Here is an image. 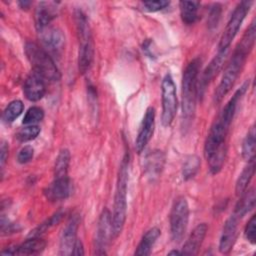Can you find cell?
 Masks as SVG:
<instances>
[{
  "mask_svg": "<svg viewBox=\"0 0 256 256\" xmlns=\"http://www.w3.org/2000/svg\"><path fill=\"white\" fill-rule=\"evenodd\" d=\"M43 45L51 52L58 54L62 51L65 44V36L63 32L54 26H48L38 31Z\"/></svg>",
  "mask_w": 256,
  "mask_h": 256,
  "instance_id": "14",
  "label": "cell"
},
{
  "mask_svg": "<svg viewBox=\"0 0 256 256\" xmlns=\"http://www.w3.org/2000/svg\"><path fill=\"white\" fill-rule=\"evenodd\" d=\"M58 12V3L40 2L35 10V26L40 31L50 26L52 20L56 18Z\"/></svg>",
  "mask_w": 256,
  "mask_h": 256,
  "instance_id": "18",
  "label": "cell"
},
{
  "mask_svg": "<svg viewBox=\"0 0 256 256\" xmlns=\"http://www.w3.org/2000/svg\"><path fill=\"white\" fill-rule=\"evenodd\" d=\"M201 67L199 58L193 59L186 66L182 78V115L185 122H189L195 112L198 97V76Z\"/></svg>",
  "mask_w": 256,
  "mask_h": 256,
  "instance_id": "2",
  "label": "cell"
},
{
  "mask_svg": "<svg viewBox=\"0 0 256 256\" xmlns=\"http://www.w3.org/2000/svg\"><path fill=\"white\" fill-rule=\"evenodd\" d=\"M45 81L46 80L42 76L32 71L31 74L26 78L23 86L25 97L32 102H36L42 99L46 92Z\"/></svg>",
  "mask_w": 256,
  "mask_h": 256,
  "instance_id": "15",
  "label": "cell"
},
{
  "mask_svg": "<svg viewBox=\"0 0 256 256\" xmlns=\"http://www.w3.org/2000/svg\"><path fill=\"white\" fill-rule=\"evenodd\" d=\"M24 105L20 100H14L10 102L3 112V120L5 122H13L23 112Z\"/></svg>",
  "mask_w": 256,
  "mask_h": 256,
  "instance_id": "28",
  "label": "cell"
},
{
  "mask_svg": "<svg viewBox=\"0 0 256 256\" xmlns=\"http://www.w3.org/2000/svg\"><path fill=\"white\" fill-rule=\"evenodd\" d=\"M248 55L249 53L236 47L228 65L224 70L222 78L215 90L214 101L216 103L221 102L223 98L230 92L231 88L233 87L234 83L236 82L238 76L240 75L243 69V66Z\"/></svg>",
  "mask_w": 256,
  "mask_h": 256,
  "instance_id": "5",
  "label": "cell"
},
{
  "mask_svg": "<svg viewBox=\"0 0 256 256\" xmlns=\"http://www.w3.org/2000/svg\"><path fill=\"white\" fill-rule=\"evenodd\" d=\"M255 147H256V133L255 127L252 126L248 131L243 144H242V157L250 162L255 160Z\"/></svg>",
  "mask_w": 256,
  "mask_h": 256,
  "instance_id": "24",
  "label": "cell"
},
{
  "mask_svg": "<svg viewBox=\"0 0 256 256\" xmlns=\"http://www.w3.org/2000/svg\"><path fill=\"white\" fill-rule=\"evenodd\" d=\"M200 2L198 1H181L179 3L180 16L186 25L194 24L198 20V10Z\"/></svg>",
  "mask_w": 256,
  "mask_h": 256,
  "instance_id": "22",
  "label": "cell"
},
{
  "mask_svg": "<svg viewBox=\"0 0 256 256\" xmlns=\"http://www.w3.org/2000/svg\"><path fill=\"white\" fill-rule=\"evenodd\" d=\"M70 163V153L67 149H62L55 161L54 177L68 176V168Z\"/></svg>",
  "mask_w": 256,
  "mask_h": 256,
  "instance_id": "26",
  "label": "cell"
},
{
  "mask_svg": "<svg viewBox=\"0 0 256 256\" xmlns=\"http://www.w3.org/2000/svg\"><path fill=\"white\" fill-rule=\"evenodd\" d=\"M244 235H245L246 239L251 244L254 245L256 243V217H255V215L251 216V218L247 222V225L244 230Z\"/></svg>",
  "mask_w": 256,
  "mask_h": 256,
  "instance_id": "32",
  "label": "cell"
},
{
  "mask_svg": "<svg viewBox=\"0 0 256 256\" xmlns=\"http://www.w3.org/2000/svg\"><path fill=\"white\" fill-rule=\"evenodd\" d=\"M228 50L229 49L218 51L217 55L211 60V62L208 64V66L203 71L200 81H198V96L203 95L206 87L210 84V82L217 76L218 72L221 70V68L227 58Z\"/></svg>",
  "mask_w": 256,
  "mask_h": 256,
  "instance_id": "12",
  "label": "cell"
},
{
  "mask_svg": "<svg viewBox=\"0 0 256 256\" xmlns=\"http://www.w3.org/2000/svg\"><path fill=\"white\" fill-rule=\"evenodd\" d=\"M189 221V206L185 197L175 199L170 212V232L174 242H181L185 236Z\"/></svg>",
  "mask_w": 256,
  "mask_h": 256,
  "instance_id": "6",
  "label": "cell"
},
{
  "mask_svg": "<svg viewBox=\"0 0 256 256\" xmlns=\"http://www.w3.org/2000/svg\"><path fill=\"white\" fill-rule=\"evenodd\" d=\"M170 2L165 0H156V1H145L143 2V6L149 12H158L169 6Z\"/></svg>",
  "mask_w": 256,
  "mask_h": 256,
  "instance_id": "33",
  "label": "cell"
},
{
  "mask_svg": "<svg viewBox=\"0 0 256 256\" xmlns=\"http://www.w3.org/2000/svg\"><path fill=\"white\" fill-rule=\"evenodd\" d=\"M239 220L240 219L233 214L226 220L219 242V251L222 254H228L231 251L237 238V227Z\"/></svg>",
  "mask_w": 256,
  "mask_h": 256,
  "instance_id": "17",
  "label": "cell"
},
{
  "mask_svg": "<svg viewBox=\"0 0 256 256\" xmlns=\"http://www.w3.org/2000/svg\"><path fill=\"white\" fill-rule=\"evenodd\" d=\"M74 16L77 36L79 40L78 69L81 74H85L90 69L94 58V45L91 35V29L89 21L82 11L77 10Z\"/></svg>",
  "mask_w": 256,
  "mask_h": 256,
  "instance_id": "3",
  "label": "cell"
},
{
  "mask_svg": "<svg viewBox=\"0 0 256 256\" xmlns=\"http://www.w3.org/2000/svg\"><path fill=\"white\" fill-rule=\"evenodd\" d=\"M159 236H160V230L157 227H153L149 229L143 235L140 243L138 244L137 249L135 251V255H138V256L150 255L152 248Z\"/></svg>",
  "mask_w": 256,
  "mask_h": 256,
  "instance_id": "21",
  "label": "cell"
},
{
  "mask_svg": "<svg viewBox=\"0 0 256 256\" xmlns=\"http://www.w3.org/2000/svg\"><path fill=\"white\" fill-rule=\"evenodd\" d=\"M80 218L77 214L71 216L62 230L59 244L60 255H72L75 242L77 240V230Z\"/></svg>",
  "mask_w": 256,
  "mask_h": 256,
  "instance_id": "10",
  "label": "cell"
},
{
  "mask_svg": "<svg viewBox=\"0 0 256 256\" xmlns=\"http://www.w3.org/2000/svg\"><path fill=\"white\" fill-rule=\"evenodd\" d=\"M34 155V149L31 146H24L17 155V161L21 164L29 162Z\"/></svg>",
  "mask_w": 256,
  "mask_h": 256,
  "instance_id": "34",
  "label": "cell"
},
{
  "mask_svg": "<svg viewBox=\"0 0 256 256\" xmlns=\"http://www.w3.org/2000/svg\"><path fill=\"white\" fill-rule=\"evenodd\" d=\"M252 4H253L252 1H242L236 6L221 35V38L218 44V51L229 49L232 41L237 35Z\"/></svg>",
  "mask_w": 256,
  "mask_h": 256,
  "instance_id": "7",
  "label": "cell"
},
{
  "mask_svg": "<svg viewBox=\"0 0 256 256\" xmlns=\"http://www.w3.org/2000/svg\"><path fill=\"white\" fill-rule=\"evenodd\" d=\"M129 179V155L125 153L118 172L117 185L114 197V209L112 214L113 238H116L124 227L127 211V188Z\"/></svg>",
  "mask_w": 256,
  "mask_h": 256,
  "instance_id": "1",
  "label": "cell"
},
{
  "mask_svg": "<svg viewBox=\"0 0 256 256\" xmlns=\"http://www.w3.org/2000/svg\"><path fill=\"white\" fill-rule=\"evenodd\" d=\"M40 133V127L38 125H27L21 128L16 137L20 142H27L35 139Z\"/></svg>",
  "mask_w": 256,
  "mask_h": 256,
  "instance_id": "30",
  "label": "cell"
},
{
  "mask_svg": "<svg viewBox=\"0 0 256 256\" xmlns=\"http://www.w3.org/2000/svg\"><path fill=\"white\" fill-rule=\"evenodd\" d=\"M220 12H221V8L218 4L214 5L213 8H211L209 16H208V23H209V27H215L217 26L219 17H220Z\"/></svg>",
  "mask_w": 256,
  "mask_h": 256,
  "instance_id": "35",
  "label": "cell"
},
{
  "mask_svg": "<svg viewBox=\"0 0 256 256\" xmlns=\"http://www.w3.org/2000/svg\"><path fill=\"white\" fill-rule=\"evenodd\" d=\"M111 238H113L112 215L110 211L105 208L101 212L98 220L95 238V253L99 255L106 254V249Z\"/></svg>",
  "mask_w": 256,
  "mask_h": 256,
  "instance_id": "9",
  "label": "cell"
},
{
  "mask_svg": "<svg viewBox=\"0 0 256 256\" xmlns=\"http://www.w3.org/2000/svg\"><path fill=\"white\" fill-rule=\"evenodd\" d=\"M19 5L21 6L22 9H28V7L31 5V2L30 1H22V2H19Z\"/></svg>",
  "mask_w": 256,
  "mask_h": 256,
  "instance_id": "38",
  "label": "cell"
},
{
  "mask_svg": "<svg viewBox=\"0 0 256 256\" xmlns=\"http://www.w3.org/2000/svg\"><path fill=\"white\" fill-rule=\"evenodd\" d=\"M168 254H169V255H173V254L177 255V254H181V252H180V251H177V250H173V251H170Z\"/></svg>",
  "mask_w": 256,
  "mask_h": 256,
  "instance_id": "39",
  "label": "cell"
},
{
  "mask_svg": "<svg viewBox=\"0 0 256 256\" xmlns=\"http://www.w3.org/2000/svg\"><path fill=\"white\" fill-rule=\"evenodd\" d=\"M72 189V182L68 176L54 177V181L44 190V194L50 201H60L68 198Z\"/></svg>",
  "mask_w": 256,
  "mask_h": 256,
  "instance_id": "13",
  "label": "cell"
},
{
  "mask_svg": "<svg viewBox=\"0 0 256 256\" xmlns=\"http://www.w3.org/2000/svg\"><path fill=\"white\" fill-rule=\"evenodd\" d=\"M43 117H44L43 109L38 106H33L27 110L22 122L25 125H36V123L40 122L43 119Z\"/></svg>",
  "mask_w": 256,
  "mask_h": 256,
  "instance_id": "31",
  "label": "cell"
},
{
  "mask_svg": "<svg viewBox=\"0 0 256 256\" xmlns=\"http://www.w3.org/2000/svg\"><path fill=\"white\" fill-rule=\"evenodd\" d=\"M208 230V226L206 223H200L198 224L191 234L189 235L188 239L186 240L185 244L183 245V249L181 251V254L186 255H196L198 253V250L200 249L203 240L206 236Z\"/></svg>",
  "mask_w": 256,
  "mask_h": 256,
  "instance_id": "19",
  "label": "cell"
},
{
  "mask_svg": "<svg viewBox=\"0 0 256 256\" xmlns=\"http://www.w3.org/2000/svg\"><path fill=\"white\" fill-rule=\"evenodd\" d=\"M155 127V109L148 107L142 119L139 131L135 140V150L140 154L150 141Z\"/></svg>",
  "mask_w": 256,
  "mask_h": 256,
  "instance_id": "11",
  "label": "cell"
},
{
  "mask_svg": "<svg viewBox=\"0 0 256 256\" xmlns=\"http://www.w3.org/2000/svg\"><path fill=\"white\" fill-rule=\"evenodd\" d=\"M164 155L161 151H153L146 157V171L150 176L158 175L163 167Z\"/></svg>",
  "mask_w": 256,
  "mask_h": 256,
  "instance_id": "25",
  "label": "cell"
},
{
  "mask_svg": "<svg viewBox=\"0 0 256 256\" xmlns=\"http://www.w3.org/2000/svg\"><path fill=\"white\" fill-rule=\"evenodd\" d=\"M240 199L237 202L235 206V210L233 212V215H235L238 219H241L244 217L247 213H249L255 206V190L254 188H251L249 190H245L241 195Z\"/></svg>",
  "mask_w": 256,
  "mask_h": 256,
  "instance_id": "20",
  "label": "cell"
},
{
  "mask_svg": "<svg viewBox=\"0 0 256 256\" xmlns=\"http://www.w3.org/2000/svg\"><path fill=\"white\" fill-rule=\"evenodd\" d=\"M25 54L34 72L38 73L46 81H59L60 72L50 55L43 48L34 42H27L25 45Z\"/></svg>",
  "mask_w": 256,
  "mask_h": 256,
  "instance_id": "4",
  "label": "cell"
},
{
  "mask_svg": "<svg viewBox=\"0 0 256 256\" xmlns=\"http://www.w3.org/2000/svg\"><path fill=\"white\" fill-rule=\"evenodd\" d=\"M84 254V248H83V244L82 242L77 239L76 242H75V245H74V249H73V252H72V255H77V256H80V255H83Z\"/></svg>",
  "mask_w": 256,
  "mask_h": 256,
  "instance_id": "37",
  "label": "cell"
},
{
  "mask_svg": "<svg viewBox=\"0 0 256 256\" xmlns=\"http://www.w3.org/2000/svg\"><path fill=\"white\" fill-rule=\"evenodd\" d=\"M162 115L161 122L164 127H168L174 120L177 111L176 86L170 74H166L162 80Z\"/></svg>",
  "mask_w": 256,
  "mask_h": 256,
  "instance_id": "8",
  "label": "cell"
},
{
  "mask_svg": "<svg viewBox=\"0 0 256 256\" xmlns=\"http://www.w3.org/2000/svg\"><path fill=\"white\" fill-rule=\"evenodd\" d=\"M255 173V160L248 162V165L242 170L240 173L235 186V192L236 195L240 196L248 187V184L250 183L252 177Z\"/></svg>",
  "mask_w": 256,
  "mask_h": 256,
  "instance_id": "23",
  "label": "cell"
},
{
  "mask_svg": "<svg viewBox=\"0 0 256 256\" xmlns=\"http://www.w3.org/2000/svg\"><path fill=\"white\" fill-rule=\"evenodd\" d=\"M46 246V242L41 237H28L20 245L9 247L1 252L3 255H35L41 253Z\"/></svg>",
  "mask_w": 256,
  "mask_h": 256,
  "instance_id": "16",
  "label": "cell"
},
{
  "mask_svg": "<svg viewBox=\"0 0 256 256\" xmlns=\"http://www.w3.org/2000/svg\"><path fill=\"white\" fill-rule=\"evenodd\" d=\"M64 215V213L62 211H58L56 212L54 215H52L48 220H46L45 222H43L42 224H40L38 227H36L34 230L31 231V233L29 234L28 237H41V235L43 233H45L49 228H51L52 226H54L55 224H57L62 216Z\"/></svg>",
  "mask_w": 256,
  "mask_h": 256,
  "instance_id": "29",
  "label": "cell"
},
{
  "mask_svg": "<svg viewBox=\"0 0 256 256\" xmlns=\"http://www.w3.org/2000/svg\"><path fill=\"white\" fill-rule=\"evenodd\" d=\"M199 167H200L199 157L196 155H189L183 163V168H182L183 178L185 180L193 178L198 172Z\"/></svg>",
  "mask_w": 256,
  "mask_h": 256,
  "instance_id": "27",
  "label": "cell"
},
{
  "mask_svg": "<svg viewBox=\"0 0 256 256\" xmlns=\"http://www.w3.org/2000/svg\"><path fill=\"white\" fill-rule=\"evenodd\" d=\"M0 151H1L0 152V163H1V168L3 169L4 164L6 162V159H7V156H8V146L6 145L5 142L2 143Z\"/></svg>",
  "mask_w": 256,
  "mask_h": 256,
  "instance_id": "36",
  "label": "cell"
}]
</instances>
